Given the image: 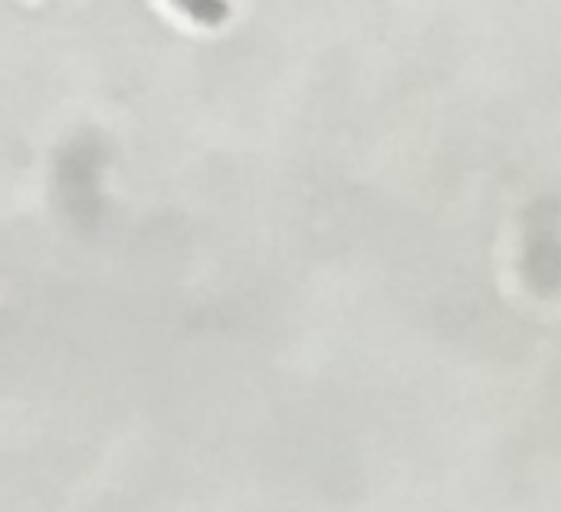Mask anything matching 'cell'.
<instances>
[{"instance_id": "obj_1", "label": "cell", "mask_w": 561, "mask_h": 512, "mask_svg": "<svg viewBox=\"0 0 561 512\" xmlns=\"http://www.w3.org/2000/svg\"><path fill=\"white\" fill-rule=\"evenodd\" d=\"M168 3L201 30H220L233 13L230 0H168Z\"/></svg>"}]
</instances>
